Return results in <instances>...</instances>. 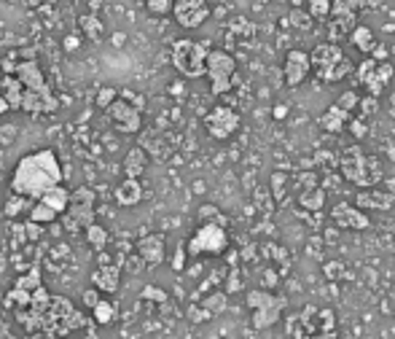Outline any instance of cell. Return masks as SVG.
<instances>
[{
	"label": "cell",
	"instance_id": "obj_24",
	"mask_svg": "<svg viewBox=\"0 0 395 339\" xmlns=\"http://www.w3.org/2000/svg\"><path fill=\"white\" fill-rule=\"evenodd\" d=\"M35 202H41V205H46L49 210H54L57 216H62L65 210H67V202H70V191L65 188V186H54V188H49L46 194H41V199H35Z\"/></svg>",
	"mask_w": 395,
	"mask_h": 339
},
{
	"label": "cell",
	"instance_id": "obj_10",
	"mask_svg": "<svg viewBox=\"0 0 395 339\" xmlns=\"http://www.w3.org/2000/svg\"><path fill=\"white\" fill-rule=\"evenodd\" d=\"M355 78H358V84L365 87V92L368 97H382V92L390 87V81H393V65L390 62H376L374 57H365L361 65H358V70H355Z\"/></svg>",
	"mask_w": 395,
	"mask_h": 339
},
{
	"label": "cell",
	"instance_id": "obj_20",
	"mask_svg": "<svg viewBox=\"0 0 395 339\" xmlns=\"http://www.w3.org/2000/svg\"><path fill=\"white\" fill-rule=\"evenodd\" d=\"M395 205L393 191H382V188H363L355 197V208H368V210H390Z\"/></svg>",
	"mask_w": 395,
	"mask_h": 339
},
{
	"label": "cell",
	"instance_id": "obj_47",
	"mask_svg": "<svg viewBox=\"0 0 395 339\" xmlns=\"http://www.w3.org/2000/svg\"><path fill=\"white\" fill-rule=\"evenodd\" d=\"M299 339H315V337H309V334H304V337H299Z\"/></svg>",
	"mask_w": 395,
	"mask_h": 339
},
{
	"label": "cell",
	"instance_id": "obj_4",
	"mask_svg": "<svg viewBox=\"0 0 395 339\" xmlns=\"http://www.w3.org/2000/svg\"><path fill=\"white\" fill-rule=\"evenodd\" d=\"M309 62H312L317 78L326 81V84H336V81H341V78H347L352 73V62L344 57V52L336 43L315 46L312 54H309Z\"/></svg>",
	"mask_w": 395,
	"mask_h": 339
},
{
	"label": "cell",
	"instance_id": "obj_6",
	"mask_svg": "<svg viewBox=\"0 0 395 339\" xmlns=\"http://www.w3.org/2000/svg\"><path fill=\"white\" fill-rule=\"evenodd\" d=\"M62 223L70 234H78L84 232L87 226L94 223V191L89 186H81L76 191H70V202H67V210L62 213Z\"/></svg>",
	"mask_w": 395,
	"mask_h": 339
},
{
	"label": "cell",
	"instance_id": "obj_35",
	"mask_svg": "<svg viewBox=\"0 0 395 339\" xmlns=\"http://www.w3.org/2000/svg\"><path fill=\"white\" fill-rule=\"evenodd\" d=\"M199 221L202 223H221V226H226V218L221 216V210L215 205H202L199 208Z\"/></svg>",
	"mask_w": 395,
	"mask_h": 339
},
{
	"label": "cell",
	"instance_id": "obj_12",
	"mask_svg": "<svg viewBox=\"0 0 395 339\" xmlns=\"http://www.w3.org/2000/svg\"><path fill=\"white\" fill-rule=\"evenodd\" d=\"M240 113L234 111V108H229V105H215L213 111L205 116V129L210 132V138L215 140H229L237 129H240Z\"/></svg>",
	"mask_w": 395,
	"mask_h": 339
},
{
	"label": "cell",
	"instance_id": "obj_32",
	"mask_svg": "<svg viewBox=\"0 0 395 339\" xmlns=\"http://www.w3.org/2000/svg\"><path fill=\"white\" fill-rule=\"evenodd\" d=\"M199 309L207 315V318H213V315H218V312H223L226 309V294L223 291H215V294H210L202 305H199Z\"/></svg>",
	"mask_w": 395,
	"mask_h": 339
},
{
	"label": "cell",
	"instance_id": "obj_8",
	"mask_svg": "<svg viewBox=\"0 0 395 339\" xmlns=\"http://www.w3.org/2000/svg\"><path fill=\"white\" fill-rule=\"evenodd\" d=\"M205 76L210 78V92L226 94L234 87V78H237V60L223 49H213V52H207Z\"/></svg>",
	"mask_w": 395,
	"mask_h": 339
},
{
	"label": "cell",
	"instance_id": "obj_48",
	"mask_svg": "<svg viewBox=\"0 0 395 339\" xmlns=\"http://www.w3.org/2000/svg\"><path fill=\"white\" fill-rule=\"evenodd\" d=\"M0 81H3V67H0Z\"/></svg>",
	"mask_w": 395,
	"mask_h": 339
},
{
	"label": "cell",
	"instance_id": "obj_33",
	"mask_svg": "<svg viewBox=\"0 0 395 339\" xmlns=\"http://www.w3.org/2000/svg\"><path fill=\"white\" fill-rule=\"evenodd\" d=\"M27 216H30V221L32 223H38V226H46V223H52V221H57V218H60L54 210H49V208H46V205H41V202H35V205H32Z\"/></svg>",
	"mask_w": 395,
	"mask_h": 339
},
{
	"label": "cell",
	"instance_id": "obj_46",
	"mask_svg": "<svg viewBox=\"0 0 395 339\" xmlns=\"http://www.w3.org/2000/svg\"><path fill=\"white\" fill-rule=\"evenodd\" d=\"M5 111H8V105H5V100H3V97H0V116H3V113H5Z\"/></svg>",
	"mask_w": 395,
	"mask_h": 339
},
{
	"label": "cell",
	"instance_id": "obj_41",
	"mask_svg": "<svg viewBox=\"0 0 395 339\" xmlns=\"http://www.w3.org/2000/svg\"><path fill=\"white\" fill-rule=\"evenodd\" d=\"M323 270H326V278H341V272H344V267H341V264H339V261H328V264H326V267H323Z\"/></svg>",
	"mask_w": 395,
	"mask_h": 339
},
{
	"label": "cell",
	"instance_id": "obj_25",
	"mask_svg": "<svg viewBox=\"0 0 395 339\" xmlns=\"http://www.w3.org/2000/svg\"><path fill=\"white\" fill-rule=\"evenodd\" d=\"M350 119H352V113H347V111H341L339 105H331L323 116H320V127L326 129V132H331V135H339L347 124H350Z\"/></svg>",
	"mask_w": 395,
	"mask_h": 339
},
{
	"label": "cell",
	"instance_id": "obj_34",
	"mask_svg": "<svg viewBox=\"0 0 395 339\" xmlns=\"http://www.w3.org/2000/svg\"><path fill=\"white\" fill-rule=\"evenodd\" d=\"M334 0H309V19H328Z\"/></svg>",
	"mask_w": 395,
	"mask_h": 339
},
{
	"label": "cell",
	"instance_id": "obj_30",
	"mask_svg": "<svg viewBox=\"0 0 395 339\" xmlns=\"http://www.w3.org/2000/svg\"><path fill=\"white\" fill-rule=\"evenodd\" d=\"M43 285V280H41V267L35 264L27 275H22V278L14 283V288H19V291H25V294H35L38 288Z\"/></svg>",
	"mask_w": 395,
	"mask_h": 339
},
{
	"label": "cell",
	"instance_id": "obj_28",
	"mask_svg": "<svg viewBox=\"0 0 395 339\" xmlns=\"http://www.w3.org/2000/svg\"><path fill=\"white\" fill-rule=\"evenodd\" d=\"M84 234H87V243H89L97 253H102V250L108 248V243H111L108 229H102L100 223H91V226H87V229H84Z\"/></svg>",
	"mask_w": 395,
	"mask_h": 339
},
{
	"label": "cell",
	"instance_id": "obj_39",
	"mask_svg": "<svg viewBox=\"0 0 395 339\" xmlns=\"http://www.w3.org/2000/svg\"><path fill=\"white\" fill-rule=\"evenodd\" d=\"M376 105H379V100L376 97H365L358 102V111H361V119H368L374 111H376Z\"/></svg>",
	"mask_w": 395,
	"mask_h": 339
},
{
	"label": "cell",
	"instance_id": "obj_7",
	"mask_svg": "<svg viewBox=\"0 0 395 339\" xmlns=\"http://www.w3.org/2000/svg\"><path fill=\"white\" fill-rule=\"evenodd\" d=\"M172 65L185 78H202L205 76V65H207V49L199 41L181 38L172 46Z\"/></svg>",
	"mask_w": 395,
	"mask_h": 339
},
{
	"label": "cell",
	"instance_id": "obj_45",
	"mask_svg": "<svg viewBox=\"0 0 395 339\" xmlns=\"http://www.w3.org/2000/svg\"><path fill=\"white\" fill-rule=\"evenodd\" d=\"M274 116H277V119H285V105H280V108H274Z\"/></svg>",
	"mask_w": 395,
	"mask_h": 339
},
{
	"label": "cell",
	"instance_id": "obj_31",
	"mask_svg": "<svg viewBox=\"0 0 395 339\" xmlns=\"http://www.w3.org/2000/svg\"><path fill=\"white\" fill-rule=\"evenodd\" d=\"M91 318L100 323V326H108L113 318H116V305L113 302H108V299H100L94 309H91Z\"/></svg>",
	"mask_w": 395,
	"mask_h": 339
},
{
	"label": "cell",
	"instance_id": "obj_19",
	"mask_svg": "<svg viewBox=\"0 0 395 339\" xmlns=\"http://www.w3.org/2000/svg\"><path fill=\"white\" fill-rule=\"evenodd\" d=\"M164 234H146L137 240V256L148 264V267H159L164 261Z\"/></svg>",
	"mask_w": 395,
	"mask_h": 339
},
{
	"label": "cell",
	"instance_id": "obj_1",
	"mask_svg": "<svg viewBox=\"0 0 395 339\" xmlns=\"http://www.w3.org/2000/svg\"><path fill=\"white\" fill-rule=\"evenodd\" d=\"M62 184V167L60 159L52 149H41L19 159V164L14 167L11 175V191L27 199H41V194H46L49 188Z\"/></svg>",
	"mask_w": 395,
	"mask_h": 339
},
{
	"label": "cell",
	"instance_id": "obj_5",
	"mask_svg": "<svg viewBox=\"0 0 395 339\" xmlns=\"http://www.w3.org/2000/svg\"><path fill=\"white\" fill-rule=\"evenodd\" d=\"M229 248V232L221 223H199V229L185 243V256H221Z\"/></svg>",
	"mask_w": 395,
	"mask_h": 339
},
{
	"label": "cell",
	"instance_id": "obj_2",
	"mask_svg": "<svg viewBox=\"0 0 395 339\" xmlns=\"http://www.w3.org/2000/svg\"><path fill=\"white\" fill-rule=\"evenodd\" d=\"M339 167H341V175L350 184L361 186V188H376L379 181H382V164H379V159L365 154L361 146H350L341 154Z\"/></svg>",
	"mask_w": 395,
	"mask_h": 339
},
{
	"label": "cell",
	"instance_id": "obj_14",
	"mask_svg": "<svg viewBox=\"0 0 395 339\" xmlns=\"http://www.w3.org/2000/svg\"><path fill=\"white\" fill-rule=\"evenodd\" d=\"M309 70H312V62H309V54H306V52H302V49H291V52L285 54L282 76H285V84H288V87L304 84Z\"/></svg>",
	"mask_w": 395,
	"mask_h": 339
},
{
	"label": "cell",
	"instance_id": "obj_11",
	"mask_svg": "<svg viewBox=\"0 0 395 339\" xmlns=\"http://www.w3.org/2000/svg\"><path fill=\"white\" fill-rule=\"evenodd\" d=\"M105 116H108L111 127H113L116 132H122V135H135V132H140V127H143V113H140V108H137L129 97H116V100L105 108Z\"/></svg>",
	"mask_w": 395,
	"mask_h": 339
},
{
	"label": "cell",
	"instance_id": "obj_38",
	"mask_svg": "<svg viewBox=\"0 0 395 339\" xmlns=\"http://www.w3.org/2000/svg\"><path fill=\"white\" fill-rule=\"evenodd\" d=\"M116 97H119V92H116V89H111V87H102V89L97 92V105L105 111V108H108V105H111Z\"/></svg>",
	"mask_w": 395,
	"mask_h": 339
},
{
	"label": "cell",
	"instance_id": "obj_22",
	"mask_svg": "<svg viewBox=\"0 0 395 339\" xmlns=\"http://www.w3.org/2000/svg\"><path fill=\"white\" fill-rule=\"evenodd\" d=\"M116 202L122 205V208H135L140 199H143V186L140 181H132V178H124L122 184L116 186Z\"/></svg>",
	"mask_w": 395,
	"mask_h": 339
},
{
	"label": "cell",
	"instance_id": "obj_21",
	"mask_svg": "<svg viewBox=\"0 0 395 339\" xmlns=\"http://www.w3.org/2000/svg\"><path fill=\"white\" fill-rule=\"evenodd\" d=\"M146 170H148V154H146L140 146L129 149L126 156H124V178L140 181V175H143Z\"/></svg>",
	"mask_w": 395,
	"mask_h": 339
},
{
	"label": "cell",
	"instance_id": "obj_27",
	"mask_svg": "<svg viewBox=\"0 0 395 339\" xmlns=\"http://www.w3.org/2000/svg\"><path fill=\"white\" fill-rule=\"evenodd\" d=\"M350 41H352V46H355L358 52H363V54H371V52H374V46H376L374 32L368 30L365 25H355L352 32H350Z\"/></svg>",
	"mask_w": 395,
	"mask_h": 339
},
{
	"label": "cell",
	"instance_id": "obj_49",
	"mask_svg": "<svg viewBox=\"0 0 395 339\" xmlns=\"http://www.w3.org/2000/svg\"><path fill=\"white\" fill-rule=\"evenodd\" d=\"M261 3H264V0H261Z\"/></svg>",
	"mask_w": 395,
	"mask_h": 339
},
{
	"label": "cell",
	"instance_id": "obj_37",
	"mask_svg": "<svg viewBox=\"0 0 395 339\" xmlns=\"http://www.w3.org/2000/svg\"><path fill=\"white\" fill-rule=\"evenodd\" d=\"M358 102H361L358 92H344L339 100H336L334 105H339V108H341V111H347V113H352V111H358Z\"/></svg>",
	"mask_w": 395,
	"mask_h": 339
},
{
	"label": "cell",
	"instance_id": "obj_29",
	"mask_svg": "<svg viewBox=\"0 0 395 339\" xmlns=\"http://www.w3.org/2000/svg\"><path fill=\"white\" fill-rule=\"evenodd\" d=\"M35 205L32 199H27V197H19V194H11L8 199H5V205H3V213L8 218H19L25 210L30 213V208Z\"/></svg>",
	"mask_w": 395,
	"mask_h": 339
},
{
	"label": "cell",
	"instance_id": "obj_15",
	"mask_svg": "<svg viewBox=\"0 0 395 339\" xmlns=\"http://www.w3.org/2000/svg\"><path fill=\"white\" fill-rule=\"evenodd\" d=\"M331 221L339 229H352V232H365L371 226V218L365 216L361 208L350 205V202H339L331 210Z\"/></svg>",
	"mask_w": 395,
	"mask_h": 339
},
{
	"label": "cell",
	"instance_id": "obj_18",
	"mask_svg": "<svg viewBox=\"0 0 395 339\" xmlns=\"http://www.w3.org/2000/svg\"><path fill=\"white\" fill-rule=\"evenodd\" d=\"M60 108L57 97L52 92H25L22 94V105L19 111L32 113V116H43V113H54Z\"/></svg>",
	"mask_w": 395,
	"mask_h": 339
},
{
	"label": "cell",
	"instance_id": "obj_13",
	"mask_svg": "<svg viewBox=\"0 0 395 339\" xmlns=\"http://www.w3.org/2000/svg\"><path fill=\"white\" fill-rule=\"evenodd\" d=\"M172 17L185 30H196L207 22L210 6L207 0H172Z\"/></svg>",
	"mask_w": 395,
	"mask_h": 339
},
{
	"label": "cell",
	"instance_id": "obj_42",
	"mask_svg": "<svg viewBox=\"0 0 395 339\" xmlns=\"http://www.w3.org/2000/svg\"><path fill=\"white\" fill-rule=\"evenodd\" d=\"M97 302H100V291L87 288V291H84V305H87L89 309H94V305H97Z\"/></svg>",
	"mask_w": 395,
	"mask_h": 339
},
{
	"label": "cell",
	"instance_id": "obj_43",
	"mask_svg": "<svg viewBox=\"0 0 395 339\" xmlns=\"http://www.w3.org/2000/svg\"><path fill=\"white\" fill-rule=\"evenodd\" d=\"M143 299H156V302H167V294L159 291V288H146L143 291Z\"/></svg>",
	"mask_w": 395,
	"mask_h": 339
},
{
	"label": "cell",
	"instance_id": "obj_16",
	"mask_svg": "<svg viewBox=\"0 0 395 339\" xmlns=\"http://www.w3.org/2000/svg\"><path fill=\"white\" fill-rule=\"evenodd\" d=\"M14 76L19 78V84H22V89H25V92H52V89H49V84H46V78H43L41 65H38L35 60L16 62Z\"/></svg>",
	"mask_w": 395,
	"mask_h": 339
},
{
	"label": "cell",
	"instance_id": "obj_3",
	"mask_svg": "<svg viewBox=\"0 0 395 339\" xmlns=\"http://www.w3.org/2000/svg\"><path fill=\"white\" fill-rule=\"evenodd\" d=\"M285 296H277L269 288H253L247 291V307H250V326L256 331L272 329L274 323L282 318L285 309Z\"/></svg>",
	"mask_w": 395,
	"mask_h": 339
},
{
	"label": "cell",
	"instance_id": "obj_40",
	"mask_svg": "<svg viewBox=\"0 0 395 339\" xmlns=\"http://www.w3.org/2000/svg\"><path fill=\"white\" fill-rule=\"evenodd\" d=\"M350 129H352V135L355 138H363L365 132H368V124H365V119H350V124H347Z\"/></svg>",
	"mask_w": 395,
	"mask_h": 339
},
{
	"label": "cell",
	"instance_id": "obj_17",
	"mask_svg": "<svg viewBox=\"0 0 395 339\" xmlns=\"http://www.w3.org/2000/svg\"><path fill=\"white\" fill-rule=\"evenodd\" d=\"M91 288L100 294H116L122 285V267L119 264H102L91 272Z\"/></svg>",
	"mask_w": 395,
	"mask_h": 339
},
{
	"label": "cell",
	"instance_id": "obj_9",
	"mask_svg": "<svg viewBox=\"0 0 395 339\" xmlns=\"http://www.w3.org/2000/svg\"><path fill=\"white\" fill-rule=\"evenodd\" d=\"M84 323H87V318L73 307V302H67V299H62V296H52L49 312H46V329H52V331H49L52 337L70 334V331L81 329Z\"/></svg>",
	"mask_w": 395,
	"mask_h": 339
},
{
	"label": "cell",
	"instance_id": "obj_26",
	"mask_svg": "<svg viewBox=\"0 0 395 339\" xmlns=\"http://www.w3.org/2000/svg\"><path fill=\"white\" fill-rule=\"evenodd\" d=\"M299 205L304 208V210H323V205H326V191L320 188V186H309V188H302L299 191Z\"/></svg>",
	"mask_w": 395,
	"mask_h": 339
},
{
	"label": "cell",
	"instance_id": "obj_23",
	"mask_svg": "<svg viewBox=\"0 0 395 339\" xmlns=\"http://www.w3.org/2000/svg\"><path fill=\"white\" fill-rule=\"evenodd\" d=\"M22 94H25V89H22V84H19L16 76H3V81H0V97L5 100L8 111H19Z\"/></svg>",
	"mask_w": 395,
	"mask_h": 339
},
{
	"label": "cell",
	"instance_id": "obj_44",
	"mask_svg": "<svg viewBox=\"0 0 395 339\" xmlns=\"http://www.w3.org/2000/svg\"><path fill=\"white\" fill-rule=\"evenodd\" d=\"M183 259H185V245L178 248V253H175V259H172V267H175V270H183Z\"/></svg>",
	"mask_w": 395,
	"mask_h": 339
},
{
	"label": "cell",
	"instance_id": "obj_36",
	"mask_svg": "<svg viewBox=\"0 0 395 339\" xmlns=\"http://www.w3.org/2000/svg\"><path fill=\"white\" fill-rule=\"evenodd\" d=\"M146 8L153 17H167L172 14V0H146Z\"/></svg>",
	"mask_w": 395,
	"mask_h": 339
}]
</instances>
